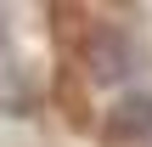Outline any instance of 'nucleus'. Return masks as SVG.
Wrapping results in <instances>:
<instances>
[{
  "instance_id": "1",
  "label": "nucleus",
  "mask_w": 152,
  "mask_h": 147,
  "mask_svg": "<svg viewBox=\"0 0 152 147\" xmlns=\"http://www.w3.org/2000/svg\"><path fill=\"white\" fill-rule=\"evenodd\" d=\"M90 74L96 79H124L130 74V45L118 28H96L90 34Z\"/></svg>"
},
{
  "instance_id": "2",
  "label": "nucleus",
  "mask_w": 152,
  "mask_h": 147,
  "mask_svg": "<svg viewBox=\"0 0 152 147\" xmlns=\"http://www.w3.org/2000/svg\"><path fill=\"white\" fill-rule=\"evenodd\" d=\"M113 136L118 142H152V96L147 91H130L113 108Z\"/></svg>"
}]
</instances>
